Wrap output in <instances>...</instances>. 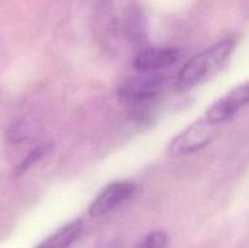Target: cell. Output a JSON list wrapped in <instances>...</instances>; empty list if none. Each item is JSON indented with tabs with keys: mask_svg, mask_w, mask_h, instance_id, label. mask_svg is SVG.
<instances>
[{
	"mask_svg": "<svg viewBox=\"0 0 249 248\" xmlns=\"http://www.w3.org/2000/svg\"><path fill=\"white\" fill-rule=\"evenodd\" d=\"M136 192V185L129 180L109 182L91 201L88 212L92 218H99L114 211L131 198Z\"/></svg>",
	"mask_w": 249,
	"mask_h": 248,
	"instance_id": "4",
	"label": "cell"
},
{
	"mask_svg": "<svg viewBox=\"0 0 249 248\" xmlns=\"http://www.w3.org/2000/svg\"><path fill=\"white\" fill-rule=\"evenodd\" d=\"M219 125L212 123L204 117L190 124L178 134L168 146V153L172 156H185L206 147L218 135Z\"/></svg>",
	"mask_w": 249,
	"mask_h": 248,
	"instance_id": "2",
	"label": "cell"
},
{
	"mask_svg": "<svg viewBox=\"0 0 249 248\" xmlns=\"http://www.w3.org/2000/svg\"><path fill=\"white\" fill-rule=\"evenodd\" d=\"M180 57L175 48H147L139 51L134 60V67L139 72L155 73L174 65Z\"/></svg>",
	"mask_w": 249,
	"mask_h": 248,
	"instance_id": "6",
	"label": "cell"
},
{
	"mask_svg": "<svg viewBox=\"0 0 249 248\" xmlns=\"http://www.w3.org/2000/svg\"><path fill=\"white\" fill-rule=\"evenodd\" d=\"M249 87L248 84L238 85L230 92L216 100L206 111V118L214 124H223L232 118L248 104Z\"/></svg>",
	"mask_w": 249,
	"mask_h": 248,
	"instance_id": "5",
	"label": "cell"
},
{
	"mask_svg": "<svg viewBox=\"0 0 249 248\" xmlns=\"http://www.w3.org/2000/svg\"><path fill=\"white\" fill-rule=\"evenodd\" d=\"M233 48L235 43L230 39H225L187 61L178 75L180 89L195 87L218 72L229 60Z\"/></svg>",
	"mask_w": 249,
	"mask_h": 248,
	"instance_id": "1",
	"label": "cell"
},
{
	"mask_svg": "<svg viewBox=\"0 0 249 248\" xmlns=\"http://www.w3.org/2000/svg\"><path fill=\"white\" fill-rule=\"evenodd\" d=\"M49 148H50V145H43L33 148V150L27 155V157L19 163L18 168H17V174H23V173H26L32 165L36 164L38 160H40L41 158H43L44 155H46Z\"/></svg>",
	"mask_w": 249,
	"mask_h": 248,
	"instance_id": "9",
	"label": "cell"
},
{
	"mask_svg": "<svg viewBox=\"0 0 249 248\" xmlns=\"http://www.w3.org/2000/svg\"><path fill=\"white\" fill-rule=\"evenodd\" d=\"M84 231V221L82 219H74L65 224L41 241L36 248H71L77 242Z\"/></svg>",
	"mask_w": 249,
	"mask_h": 248,
	"instance_id": "7",
	"label": "cell"
},
{
	"mask_svg": "<svg viewBox=\"0 0 249 248\" xmlns=\"http://www.w3.org/2000/svg\"><path fill=\"white\" fill-rule=\"evenodd\" d=\"M163 83L164 77L160 73H143L124 83L119 88L118 96L124 104L140 106L157 96Z\"/></svg>",
	"mask_w": 249,
	"mask_h": 248,
	"instance_id": "3",
	"label": "cell"
},
{
	"mask_svg": "<svg viewBox=\"0 0 249 248\" xmlns=\"http://www.w3.org/2000/svg\"><path fill=\"white\" fill-rule=\"evenodd\" d=\"M168 237L164 231L153 230L139 243L138 248H167Z\"/></svg>",
	"mask_w": 249,
	"mask_h": 248,
	"instance_id": "8",
	"label": "cell"
}]
</instances>
